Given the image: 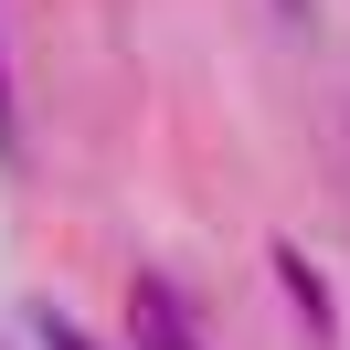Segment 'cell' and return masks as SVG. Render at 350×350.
Segmentation results:
<instances>
[{"mask_svg": "<svg viewBox=\"0 0 350 350\" xmlns=\"http://www.w3.org/2000/svg\"><path fill=\"white\" fill-rule=\"evenodd\" d=\"M276 276H286V297L308 308V329H319V340H329V329H340V319H329V286H319V265H308L297 244H276Z\"/></svg>", "mask_w": 350, "mask_h": 350, "instance_id": "cell-2", "label": "cell"}, {"mask_svg": "<svg viewBox=\"0 0 350 350\" xmlns=\"http://www.w3.org/2000/svg\"><path fill=\"white\" fill-rule=\"evenodd\" d=\"M32 329H43V350H96L85 329H75V319H53V308H43V319H32Z\"/></svg>", "mask_w": 350, "mask_h": 350, "instance_id": "cell-3", "label": "cell"}, {"mask_svg": "<svg viewBox=\"0 0 350 350\" xmlns=\"http://www.w3.org/2000/svg\"><path fill=\"white\" fill-rule=\"evenodd\" d=\"M128 340L138 350H202V319H191V297L170 276H138L128 286Z\"/></svg>", "mask_w": 350, "mask_h": 350, "instance_id": "cell-1", "label": "cell"}, {"mask_svg": "<svg viewBox=\"0 0 350 350\" xmlns=\"http://www.w3.org/2000/svg\"><path fill=\"white\" fill-rule=\"evenodd\" d=\"M22 149V128H11V64H0V159Z\"/></svg>", "mask_w": 350, "mask_h": 350, "instance_id": "cell-4", "label": "cell"}]
</instances>
